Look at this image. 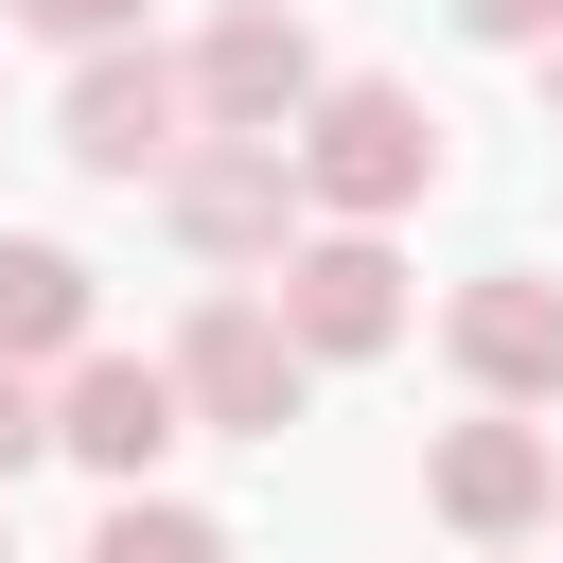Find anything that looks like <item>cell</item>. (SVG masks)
<instances>
[{"label":"cell","mask_w":563,"mask_h":563,"mask_svg":"<svg viewBox=\"0 0 563 563\" xmlns=\"http://www.w3.org/2000/svg\"><path fill=\"white\" fill-rule=\"evenodd\" d=\"M264 282H282L264 317H282L317 369H352V352H387V334H405V246H387V229H352V211L282 229V246H264Z\"/></svg>","instance_id":"obj_4"},{"label":"cell","mask_w":563,"mask_h":563,"mask_svg":"<svg viewBox=\"0 0 563 563\" xmlns=\"http://www.w3.org/2000/svg\"><path fill=\"white\" fill-rule=\"evenodd\" d=\"M176 70H194V123H229V141H282V123L317 106V35H299V0H229Z\"/></svg>","instance_id":"obj_7"},{"label":"cell","mask_w":563,"mask_h":563,"mask_svg":"<svg viewBox=\"0 0 563 563\" xmlns=\"http://www.w3.org/2000/svg\"><path fill=\"white\" fill-rule=\"evenodd\" d=\"M545 475H563V440H545L528 405H475V422L422 440V510H440L457 545H545Z\"/></svg>","instance_id":"obj_5"},{"label":"cell","mask_w":563,"mask_h":563,"mask_svg":"<svg viewBox=\"0 0 563 563\" xmlns=\"http://www.w3.org/2000/svg\"><path fill=\"white\" fill-rule=\"evenodd\" d=\"M53 141H70L106 194H158V176L194 158V70H176L158 35H106V53H70V106H53Z\"/></svg>","instance_id":"obj_3"},{"label":"cell","mask_w":563,"mask_h":563,"mask_svg":"<svg viewBox=\"0 0 563 563\" xmlns=\"http://www.w3.org/2000/svg\"><path fill=\"white\" fill-rule=\"evenodd\" d=\"M70 563H229V528H211V510H176L158 475H123V493L88 510V545H70Z\"/></svg>","instance_id":"obj_11"},{"label":"cell","mask_w":563,"mask_h":563,"mask_svg":"<svg viewBox=\"0 0 563 563\" xmlns=\"http://www.w3.org/2000/svg\"><path fill=\"white\" fill-rule=\"evenodd\" d=\"M35 457H53V405H35V369H0V493H18Z\"/></svg>","instance_id":"obj_13"},{"label":"cell","mask_w":563,"mask_h":563,"mask_svg":"<svg viewBox=\"0 0 563 563\" xmlns=\"http://www.w3.org/2000/svg\"><path fill=\"white\" fill-rule=\"evenodd\" d=\"M0 563H18V528H0Z\"/></svg>","instance_id":"obj_18"},{"label":"cell","mask_w":563,"mask_h":563,"mask_svg":"<svg viewBox=\"0 0 563 563\" xmlns=\"http://www.w3.org/2000/svg\"><path fill=\"white\" fill-rule=\"evenodd\" d=\"M545 123H563V35H545Z\"/></svg>","instance_id":"obj_15"},{"label":"cell","mask_w":563,"mask_h":563,"mask_svg":"<svg viewBox=\"0 0 563 563\" xmlns=\"http://www.w3.org/2000/svg\"><path fill=\"white\" fill-rule=\"evenodd\" d=\"M282 176H299V211L405 229V211L440 194V106H422L405 70H317V106L282 123Z\"/></svg>","instance_id":"obj_1"},{"label":"cell","mask_w":563,"mask_h":563,"mask_svg":"<svg viewBox=\"0 0 563 563\" xmlns=\"http://www.w3.org/2000/svg\"><path fill=\"white\" fill-rule=\"evenodd\" d=\"M493 563H528V545H493Z\"/></svg>","instance_id":"obj_17"},{"label":"cell","mask_w":563,"mask_h":563,"mask_svg":"<svg viewBox=\"0 0 563 563\" xmlns=\"http://www.w3.org/2000/svg\"><path fill=\"white\" fill-rule=\"evenodd\" d=\"M440 352H457L475 405H563V282H545V264L457 282V299H440Z\"/></svg>","instance_id":"obj_9"},{"label":"cell","mask_w":563,"mask_h":563,"mask_svg":"<svg viewBox=\"0 0 563 563\" xmlns=\"http://www.w3.org/2000/svg\"><path fill=\"white\" fill-rule=\"evenodd\" d=\"M158 229H176L194 264H264V246L299 229V176H282V141H229V123H194V158L158 176Z\"/></svg>","instance_id":"obj_8"},{"label":"cell","mask_w":563,"mask_h":563,"mask_svg":"<svg viewBox=\"0 0 563 563\" xmlns=\"http://www.w3.org/2000/svg\"><path fill=\"white\" fill-rule=\"evenodd\" d=\"M35 405H53V457H88L106 493H123V475H158V457L194 440V422H176V369H158V352H106V334H88V352H53V387H35Z\"/></svg>","instance_id":"obj_6"},{"label":"cell","mask_w":563,"mask_h":563,"mask_svg":"<svg viewBox=\"0 0 563 563\" xmlns=\"http://www.w3.org/2000/svg\"><path fill=\"white\" fill-rule=\"evenodd\" d=\"M457 35H493V53H545V35H563V0H457Z\"/></svg>","instance_id":"obj_14"},{"label":"cell","mask_w":563,"mask_h":563,"mask_svg":"<svg viewBox=\"0 0 563 563\" xmlns=\"http://www.w3.org/2000/svg\"><path fill=\"white\" fill-rule=\"evenodd\" d=\"M106 334V282L53 246V229H0V369H53V352H88Z\"/></svg>","instance_id":"obj_10"},{"label":"cell","mask_w":563,"mask_h":563,"mask_svg":"<svg viewBox=\"0 0 563 563\" xmlns=\"http://www.w3.org/2000/svg\"><path fill=\"white\" fill-rule=\"evenodd\" d=\"M18 35H53V53H106V35H141V0H0Z\"/></svg>","instance_id":"obj_12"},{"label":"cell","mask_w":563,"mask_h":563,"mask_svg":"<svg viewBox=\"0 0 563 563\" xmlns=\"http://www.w3.org/2000/svg\"><path fill=\"white\" fill-rule=\"evenodd\" d=\"M158 369H176V422H194V440H282V422L317 405V352H299L246 282H211V299L176 317V352H158Z\"/></svg>","instance_id":"obj_2"},{"label":"cell","mask_w":563,"mask_h":563,"mask_svg":"<svg viewBox=\"0 0 563 563\" xmlns=\"http://www.w3.org/2000/svg\"><path fill=\"white\" fill-rule=\"evenodd\" d=\"M545 545H563V475H545Z\"/></svg>","instance_id":"obj_16"}]
</instances>
